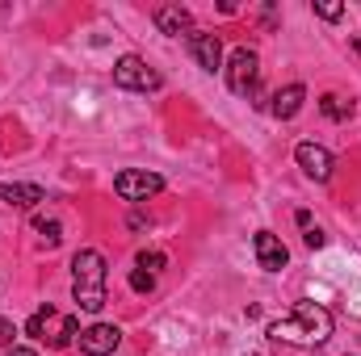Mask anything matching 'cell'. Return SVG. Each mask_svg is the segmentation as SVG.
<instances>
[{"label":"cell","mask_w":361,"mask_h":356,"mask_svg":"<svg viewBox=\"0 0 361 356\" xmlns=\"http://www.w3.org/2000/svg\"><path fill=\"white\" fill-rule=\"evenodd\" d=\"M294 222H298V227L307 231V227H311V210H298V214H294Z\"/></svg>","instance_id":"obj_21"},{"label":"cell","mask_w":361,"mask_h":356,"mask_svg":"<svg viewBox=\"0 0 361 356\" xmlns=\"http://www.w3.org/2000/svg\"><path fill=\"white\" fill-rule=\"evenodd\" d=\"M257 84H261V59H257V51L235 46L231 59H227V89L235 92V96H257Z\"/></svg>","instance_id":"obj_4"},{"label":"cell","mask_w":361,"mask_h":356,"mask_svg":"<svg viewBox=\"0 0 361 356\" xmlns=\"http://www.w3.org/2000/svg\"><path fill=\"white\" fill-rule=\"evenodd\" d=\"M0 201L17 205V210H34L38 201H47V193L38 184H21V180H0Z\"/></svg>","instance_id":"obj_12"},{"label":"cell","mask_w":361,"mask_h":356,"mask_svg":"<svg viewBox=\"0 0 361 356\" xmlns=\"http://www.w3.org/2000/svg\"><path fill=\"white\" fill-rule=\"evenodd\" d=\"M302 101H307V89H302V84H286V89L273 92L269 113H273V117H281V122H290V117H298Z\"/></svg>","instance_id":"obj_13"},{"label":"cell","mask_w":361,"mask_h":356,"mask_svg":"<svg viewBox=\"0 0 361 356\" xmlns=\"http://www.w3.org/2000/svg\"><path fill=\"white\" fill-rule=\"evenodd\" d=\"M25 331H30V336H38V340H42V344H51V348H68V344L80 336V323H76L72 314H59L55 306H42V310H34V314H30Z\"/></svg>","instance_id":"obj_3"},{"label":"cell","mask_w":361,"mask_h":356,"mask_svg":"<svg viewBox=\"0 0 361 356\" xmlns=\"http://www.w3.org/2000/svg\"><path fill=\"white\" fill-rule=\"evenodd\" d=\"M152 21H156V30H160V34H169V38H189V34L197 30L185 4H160V8L152 13Z\"/></svg>","instance_id":"obj_10"},{"label":"cell","mask_w":361,"mask_h":356,"mask_svg":"<svg viewBox=\"0 0 361 356\" xmlns=\"http://www.w3.org/2000/svg\"><path fill=\"white\" fill-rule=\"evenodd\" d=\"M160 189H164V177H160V172H147V168H126V172L114 177V193H118L122 201H147V197H156Z\"/></svg>","instance_id":"obj_5"},{"label":"cell","mask_w":361,"mask_h":356,"mask_svg":"<svg viewBox=\"0 0 361 356\" xmlns=\"http://www.w3.org/2000/svg\"><path fill=\"white\" fill-rule=\"evenodd\" d=\"M315 13H319L324 21H341V17H345V4H336V0H315Z\"/></svg>","instance_id":"obj_17"},{"label":"cell","mask_w":361,"mask_h":356,"mask_svg":"<svg viewBox=\"0 0 361 356\" xmlns=\"http://www.w3.org/2000/svg\"><path fill=\"white\" fill-rule=\"evenodd\" d=\"M252 252H257V265L265 268V272H281V268H286V260H290L286 243H281L273 231H261V235L252 239Z\"/></svg>","instance_id":"obj_11"},{"label":"cell","mask_w":361,"mask_h":356,"mask_svg":"<svg viewBox=\"0 0 361 356\" xmlns=\"http://www.w3.org/2000/svg\"><path fill=\"white\" fill-rule=\"evenodd\" d=\"M319 113L332 117V122H345V117H353V101H345V96H336V92H324V96H319Z\"/></svg>","instance_id":"obj_14"},{"label":"cell","mask_w":361,"mask_h":356,"mask_svg":"<svg viewBox=\"0 0 361 356\" xmlns=\"http://www.w3.org/2000/svg\"><path fill=\"white\" fill-rule=\"evenodd\" d=\"M332 336V314L319 302H294L286 319L269 323V340L277 344H298V348H319Z\"/></svg>","instance_id":"obj_1"},{"label":"cell","mask_w":361,"mask_h":356,"mask_svg":"<svg viewBox=\"0 0 361 356\" xmlns=\"http://www.w3.org/2000/svg\"><path fill=\"white\" fill-rule=\"evenodd\" d=\"M302 239H307V248H324V243H328V235H324L319 227H307V235H302Z\"/></svg>","instance_id":"obj_19"},{"label":"cell","mask_w":361,"mask_h":356,"mask_svg":"<svg viewBox=\"0 0 361 356\" xmlns=\"http://www.w3.org/2000/svg\"><path fill=\"white\" fill-rule=\"evenodd\" d=\"M164 265H169V256H164V252H139V268H143V272H152V276H156Z\"/></svg>","instance_id":"obj_16"},{"label":"cell","mask_w":361,"mask_h":356,"mask_svg":"<svg viewBox=\"0 0 361 356\" xmlns=\"http://www.w3.org/2000/svg\"><path fill=\"white\" fill-rule=\"evenodd\" d=\"M8 356H38L34 348H8Z\"/></svg>","instance_id":"obj_22"},{"label":"cell","mask_w":361,"mask_h":356,"mask_svg":"<svg viewBox=\"0 0 361 356\" xmlns=\"http://www.w3.org/2000/svg\"><path fill=\"white\" fill-rule=\"evenodd\" d=\"M72 298L89 314L105 306V256L97 248H80L72 256Z\"/></svg>","instance_id":"obj_2"},{"label":"cell","mask_w":361,"mask_h":356,"mask_svg":"<svg viewBox=\"0 0 361 356\" xmlns=\"http://www.w3.org/2000/svg\"><path fill=\"white\" fill-rule=\"evenodd\" d=\"M34 231H38V235H42V239L51 243V248H55V243L63 239V227H59L55 218H34Z\"/></svg>","instance_id":"obj_15"},{"label":"cell","mask_w":361,"mask_h":356,"mask_svg":"<svg viewBox=\"0 0 361 356\" xmlns=\"http://www.w3.org/2000/svg\"><path fill=\"white\" fill-rule=\"evenodd\" d=\"M76 344H80L85 356H109V352H118L122 331H118L114 323H92V327H85V331L76 336Z\"/></svg>","instance_id":"obj_8"},{"label":"cell","mask_w":361,"mask_h":356,"mask_svg":"<svg viewBox=\"0 0 361 356\" xmlns=\"http://www.w3.org/2000/svg\"><path fill=\"white\" fill-rule=\"evenodd\" d=\"M353 46H357V51H361V34H357V38H353Z\"/></svg>","instance_id":"obj_23"},{"label":"cell","mask_w":361,"mask_h":356,"mask_svg":"<svg viewBox=\"0 0 361 356\" xmlns=\"http://www.w3.org/2000/svg\"><path fill=\"white\" fill-rule=\"evenodd\" d=\"M185 42H189V55L197 59L202 72H219V68H223V42H219V34H210V30H193Z\"/></svg>","instance_id":"obj_9"},{"label":"cell","mask_w":361,"mask_h":356,"mask_svg":"<svg viewBox=\"0 0 361 356\" xmlns=\"http://www.w3.org/2000/svg\"><path fill=\"white\" fill-rule=\"evenodd\" d=\"M114 84H118V89H130V92H152V89H160V76L147 68V59L122 55V59L114 63Z\"/></svg>","instance_id":"obj_6"},{"label":"cell","mask_w":361,"mask_h":356,"mask_svg":"<svg viewBox=\"0 0 361 356\" xmlns=\"http://www.w3.org/2000/svg\"><path fill=\"white\" fill-rule=\"evenodd\" d=\"M152 285H156V276H152V272H143V268H135V272H130V289H135V293H152Z\"/></svg>","instance_id":"obj_18"},{"label":"cell","mask_w":361,"mask_h":356,"mask_svg":"<svg viewBox=\"0 0 361 356\" xmlns=\"http://www.w3.org/2000/svg\"><path fill=\"white\" fill-rule=\"evenodd\" d=\"M13 336H17V327H13L8 319H0V344H4V348H17V344H13Z\"/></svg>","instance_id":"obj_20"},{"label":"cell","mask_w":361,"mask_h":356,"mask_svg":"<svg viewBox=\"0 0 361 356\" xmlns=\"http://www.w3.org/2000/svg\"><path fill=\"white\" fill-rule=\"evenodd\" d=\"M294 160H298V168L307 172L311 180H332V168H336V160H332V151L328 147H319V143H298L294 147Z\"/></svg>","instance_id":"obj_7"}]
</instances>
